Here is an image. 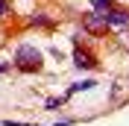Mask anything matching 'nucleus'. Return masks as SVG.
<instances>
[{
    "label": "nucleus",
    "instance_id": "1a4fd4ad",
    "mask_svg": "<svg viewBox=\"0 0 129 126\" xmlns=\"http://www.w3.org/2000/svg\"><path fill=\"white\" fill-rule=\"evenodd\" d=\"M9 15V0H0V18Z\"/></svg>",
    "mask_w": 129,
    "mask_h": 126
},
{
    "label": "nucleus",
    "instance_id": "6e6552de",
    "mask_svg": "<svg viewBox=\"0 0 129 126\" xmlns=\"http://www.w3.org/2000/svg\"><path fill=\"white\" fill-rule=\"evenodd\" d=\"M64 100H68V97H50V100H47V109H59Z\"/></svg>",
    "mask_w": 129,
    "mask_h": 126
},
{
    "label": "nucleus",
    "instance_id": "7ed1b4c3",
    "mask_svg": "<svg viewBox=\"0 0 129 126\" xmlns=\"http://www.w3.org/2000/svg\"><path fill=\"white\" fill-rule=\"evenodd\" d=\"M103 18H106V24L112 26V29H126V26H129V9L114 6V9H109Z\"/></svg>",
    "mask_w": 129,
    "mask_h": 126
},
{
    "label": "nucleus",
    "instance_id": "423d86ee",
    "mask_svg": "<svg viewBox=\"0 0 129 126\" xmlns=\"http://www.w3.org/2000/svg\"><path fill=\"white\" fill-rule=\"evenodd\" d=\"M88 88H94V79H85V82H76V85H71L68 97H71V94H79V91H88Z\"/></svg>",
    "mask_w": 129,
    "mask_h": 126
},
{
    "label": "nucleus",
    "instance_id": "20e7f679",
    "mask_svg": "<svg viewBox=\"0 0 129 126\" xmlns=\"http://www.w3.org/2000/svg\"><path fill=\"white\" fill-rule=\"evenodd\" d=\"M82 26H85L91 35H103V32L109 29V24H106V18L100 15V12H88V15L82 18Z\"/></svg>",
    "mask_w": 129,
    "mask_h": 126
},
{
    "label": "nucleus",
    "instance_id": "9d476101",
    "mask_svg": "<svg viewBox=\"0 0 129 126\" xmlns=\"http://www.w3.org/2000/svg\"><path fill=\"white\" fill-rule=\"evenodd\" d=\"M15 65H6V62H0V73H6V71H12Z\"/></svg>",
    "mask_w": 129,
    "mask_h": 126
},
{
    "label": "nucleus",
    "instance_id": "f03ea898",
    "mask_svg": "<svg viewBox=\"0 0 129 126\" xmlns=\"http://www.w3.org/2000/svg\"><path fill=\"white\" fill-rule=\"evenodd\" d=\"M97 65H100V62H97L94 53H88V50L79 47V44L73 47V68H79V71H94Z\"/></svg>",
    "mask_w": 129,
    "mask_h": 126
},
{
    "label": "nucleus",
    "instance_id": "f257e3e1",
    "mask_svg": "<svg viewBox=\"0 0 129 126\" xmlns=\"http://www.w3.org/2000/svg\"><path fill=\"white\" fill-rule=\"evenodd\" d=\"M44 68V56H41L38 47H32V44H21L15 50V71L21 73H38Z\"/></svg>",
    "mask_w": 129,
    "mask_h": 126
},
{
    "label": "nucleus",
    "instance_id": "39448f33",
    "mask_svg": "<svg viewBox=\"0 0 129 126\" xmlns=\"http://www.w3.org/2000/svg\"><path fill=\"white\" fill-rule=\"evenodd\" d=\"M91 6H94L100 15H106V12H109V9H114L117 3H114V0H91Z\"/></svg>",
    "mask_w": 129,
    "mask_h": 126
},
{
    "label": "nucleus",
    "instance_id": "0eeeda50",
    "mask_svg": "<svg viewBox=\"0 0 129 126\" xmlns=\"http://www.w3.org/2000/svg\"><path fill=\"white\" fill-rule=\"evenodd\" d=\"M32 26H50L47 15H32Z\"/></svg>",
    "mask_w": 129,
    "mask_h": 126
}]
</instances>
